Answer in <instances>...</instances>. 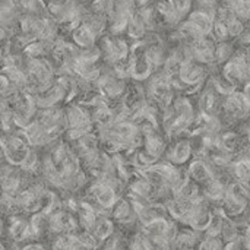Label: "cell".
<instances>
[{
  "mask_svg": "<svg viewBox=\"0 0 250 250\" xmlns=\"http://www.w3.org/2000/svg\"><path fill=\"white\" fill-rule=\"evenodd\" d=\"M89 195L92 196L94 204L100 207L103 211H111L117 204V201L120 199L117 188L104 180H97L89 188Z\"/></svg>",
  "mask_w": 250,
  "mask_h": 250,
  "instance_id": "6da1fadb",
  "label": "cell"
},
{
  "mask_svg": "<svg viewBox=\"0 0 250 250\" xmlns=\"http://www.w3.org/2000/svg\"><path fill=\"white\" fill-rule=\"evenodd\" d=\"M79 229L78 217H75L72 212L59 209L48 215V231L54 234H75V231Z\"/></svg>",
  "mask_w": 250,
  "mask_h": 250,
  "instance_id": "7a4b0ae2",
  "label": "cell"
},
{
  "mask_svg": "<svg viewBox=\"0 0 250 250\" xmlns=\"http://www.w3.org/2000/svg\"><path fill=\"white\" fill-rule=\"evenodd\" d=\"M113 220L120 226H132L133 223L139 221V214L130 199L120 198L114 208L111 209Z\"/></svg>",
  "mask_w": 250,
  "mask_h": 250,
  "instance_id": "3957f363",
  "label": "cell"
},
{
  "mask_svg": "<svg viewBox=\"0 0 250 250\" xmlns=\"http://www.w3.org/2000/svg\"><path fill=\"white\" fill-rule=\"evenodd\" d=\"M9 237L15 243H22L31 240V227H29V220L10 215L9 218Z\"/></svg>",
  "mask_w": 250,
  "mask_h": 250,
  "instance_id": "277c9868",
  "label": "cell"
},
{
  "mask_svg": "<svg viewBox=\"0 0 250 250\" xmlns=\"http://www.w3.org/2000/svg\"><path fill=\"white\" fill-rule=\"evenodd\" d=\"M193 148L192 144L186 139L177 141L168 151H167V161L174 166H183L186 164L192 157Z\"/></svg>",
  "mask_w": 250,
  "mask_h": 250,
  "instance_id": "5b68a950",
  "label": "cell"
},
{
  "mask_svg": "<svg viewBox=\"0 0 250 250\" xmlns=\"http://www.w3.org/2000/svg\"><path fill=\"white\" fill-rule=\"evenodd\" d=\"M202 239H199V231L193 230V229H182L179 230L176 239L171 243L173 250H196L199 242Z\"/></svg>",
  "mask_w": 250,
  "mask_h": 250,
  "instance_id": "8992f818",
  "label": "cell"
},
{
  "mask_svg": "<svg viewBox=\"0 0 250 250\" xmlns=\"http://www.w3.org/2000/svg\"><path fill=\"white\" fill-rule=\"evenodd\" d=\"M188 174H189V179L198 185H205L207 182H209L211 179L215 177L211 166L208 163H205L204 160L192 161L188 168Z\"/></svg>",
  "mask_w": 250,
  "mask_h": 250,
  "instance_id": "52a82bcc",
  "label": "cell"
},
{
  "mask_svg": "<svg viewBox=\"0 0 250 250\" xmlns=\"http://www.w3.org/2000/svg\"><path fill=\"white\" fill-rule=\"evenodd\" d=\"M226 190H227V185L220 179V177H214L209 182H207L204 185V196L207 201L214 202V204H221L224 196H226Z\"/></svg>",
  "mask_w": 250,
  "mask_h": 250,
  "instance_id": "ba28073f",
  "label": "cell"
},
{
  "mask_svg": "<svg viewBox=\"0 0 250 250\" xmlns=\"http://www.w3.org/2000/svg\"><path fill=\"white\" fill-rule=\"evenodd\" d=\"M76 217L79 221V229L82 230H92L94 224L98 220V214L95 211V207L92 204L82 202L76 209Z\"/></svg>",
  "mask_w": 250,
  "mask_h": 250,
  "instance_id": "9c48e42d",
  "label": "cell"
},
{
  "mask_svg": "<svg viewBox=\"0 0 250 250\" xmlns=\"http://www.w3.org/2000/svg\"><path fill=\"white\" fill-rule=\"evenodd\" d=\"M114 220H110V218H107V217H101V215H98V220H97V223L94 224V227H92V233L95 234V237L101 242V243H104V242H107V240H110L113 236H114Z\"/></svg>",
  "mask_w": 250,
  "mask_h": 250,
  "instance_id": "30bf717a",
  "label": "cell"
},
{
  "mask_svg": "<svg viewBox=\"0 0 250 250\" xmlns=\"http://www.w3.org/2000/svg\"><path fill=\"white\" fill-rule=\"evenodd\" d=\"M230 171L234 182L250 183V163L246 158H239L230 164Z\"/></svg>",
  "mask_w": 250,
  "mask_h": 250,
  "instance_id": "8fae6325",
  "label": "cell"
},
{
  "mask_svg": "<svg viewBox=\"0 0 250 250\" xmlns=\"http://www.w3.org/2000/svg\"><path fill=\"white\" fill-rule=\"evenodd\" d=\"M129 250H154V245L152 240L144 233V231H138L135 233L127 245Z\"/></svg>",
  "mask_w": 250,
  "mask_h": 250,
  "instance_id": "7c38bea8",
  "label": "cell"
},
{
  "mask_svg": "<svg viewBox=\"0 0 250 250\" xmlns=\"http://www.w3.org/2000/svg\"><path fill=\"white\" fill-rule=\"evenodd\" d=\"M75 41L81 45V47H92L94 41H95V32L88 26V25H82L81 28H78L73 34Z\"/></svg>",
  "mask_w": 250,
  "mask_h": 250,
  "instance_id": "4fadbf2b",
  "label": "cell"
},
{
  "mask_svg": "<svg viewBox=\"0 0 250 250\" xmlns=\"http://www.w3.org/2000/svg\"><path fill=\"white\" fill-rule=\"evenodd\" d=\"M226 249V242L221 239V237H217V236H205L196 250H224Z\"/></svg>",
  "mask_w": 250,
  "mask_h": 250,
  "instance_id": "5bb4252c",
  "label": "cell"
},
{
  "mask_svg": "<svg viewBox=\"0 0 250 250\" xmlns=\"http://www.w3.org/2000/svg\"><path fill=\"white\" fill-rule=\"evenodd\" d=\"M233 47L230 45V44H227V42H221L217 48H215V60H218L220 63H224V62H227L230 57H231V54H233Z\"/></svg>",
  "mask_w": 250,
  "mask_h": 250,
  "instance_id": "9a60e30c",
  "label": "cell"
},
{
  "mask_svg": "<svg viewBox=\"0 0 250 250\" xmlns=\"http://www.w3.org/2000/svg\"><path fill=\"white\" fill-rule=\"evenodd\" d=\"M173 3H174L177 12L180 13V16H183L190 7V0H173Z\"/></svg>",
  "mask_w": 250,
  "mask_h": 250,
  "instance_id": "2e32d148",
  "label": "cell"
},
{
  "mask_svg": "<svg viewBox=\"0 0 250 250\" xmlns=\"http://www.w3.org/2000/svg\"><path fill=\"white\" fill-rule=\"evenodd\" d=\"M19 250H47V248L42 245V243H40V242H29V243H26V245H23L22 248Z\"/></svg>",
  "mask_w": 250,
  "mask_h": 250,
  "instance_id": "e0dca14e",
  "label": "cell"
},
{
  "mask_svg": "<svg viewBox=\"0 0 250 250\" xmlns=\"http://www.w3.org/2000/svg\"><path fill=\"white\" fill-rule=\"evenodd\" d=\"M198 6L201 7V10H205V12H209V9L214 7V4L217 3V0H196Z\"/></svg>",
  "mask_w": 250,
  "mask_h": 250,
  "instance_id": "ac0fdd59",
  "label": "cell"
},
{
  "mask_svg": "<svg viewBox=\"0 0 250 250\" xmlns=\"http://www.w3.org/2000/svg\"><path fill=\"white\" fill-rule=\"evenodd\" d=\"M245 94L248 95V98L250 100V82H249V83H246V88H245Z\"/></svg>",
  "mask_w": 250,
  "mask_h": 250,
  "instance_id": "d6986e66",
  "label": "cell"
}]
</instances>
